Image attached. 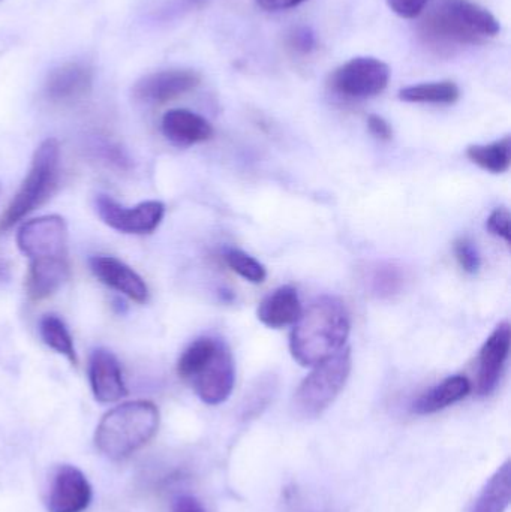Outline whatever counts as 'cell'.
<instances>
[{"label":"cell","mask_w":511,"mask_h":512,"mask_svg":"<svg viewBox=\"0 0 511 512\" xmlns=\"http://www.w3.org/2000/svg\"><path fill=\"white\" fill-rule=\"evenodd\" d=\"M21 254L29 258L26 292L41 301L59 291L69 277L68 227L57 215L24 222L17 233Z\"/></svg>","instance_id":"cell-1"},{"label":"cell","mask_w":511,"mask_h":512,"mask_svg":"<svg viewBox=\"0 0 511 512\" xmlns=\"http://www.w3.org/2000/svg\"><path fill=\"white\" fill-rule=\"evenodd\" d=\"M347 307L335 297H320L294 324L290 352L303 367H315L341 351L350 336Z\"/></svg>","instance_id":"cell-2"},{"label":"cell","mask_w":511,"mask_h":512,"mask_svg":"<svg viewBox=\"0 0 511 512\" xmlns=\"http://www.w3.org/2000/svg\"><path fill=\"white\" fill-rule=\"evenodd\" d=\"M422 36L437 48L482 44L500 33V21L471 0H440L422 21Z\"/></svg>","instance_id":"cell-3"},{"label":"cell","mask_w":511,"mask_h":512,"mask_svg":"<svg viewBox=\"0 0 511 512\" xmlns=\"http://www.w3.org/2000/svg\"><path fill=\"white\" fill-rule=\"evenodd\" d=\"M159 420L158 408L149 400L122 403L108 411L96 427V448L108 459H125L156 435Z\"/></svg>","instance_id":"cell-4"},{"label":"cell","mask_w":511,"mask_h":512,"mask_svg":"<svg viewBox=\"0 0 511 512\" xmlns=\"http://www.w3.org/2000/svg\"><path fill=\"white\" fill-rule=\"evenodd\" d=\"M59 167V143L54 138L42 141L33 153L26 179L0 218V231H8L51 197L59 182Z\"/></svg>","instance_id":"cell-5"},{"label":"cell","mask_w":511,"mask_h":512,"mask_svg":"<svg viewBox=\"0 0 511 512\" xmlns=\"http://www.w3.org/2000/svg\"><path fill=\"white\" fill-rule=\"evenodd\" d=\"M351 366V349L348 346L317 364L294 393L291 400L294 417L315 420L323 415L344 390L350 378Z\"/></svg>","instance_id":"cell-6"},{"label":"cell","mask_w":511,"mask_h":512,"mask_svg":"<svg viewBox=\"0 0 511 512\" xmlns=\"http://www.w3.org/2000/svg\"><path fill=\"white\" fill-rule=\"evenodd\" d=\"M390 68L375 57H354L335 69L330 86L338 95L350 99H368L386 90Z\"/></svg>","instance_id":"cell-7"},{"label":"cell","mask_w":511,"mask_h":512,"mask_svg":"<svg viewBox=\"0 0 511 512\" xmlns=\"http://www.w3.org/2000/svg\"><path fill=\"white\" fill-rule=\"evenodd\" d=\"M95 209L101 221L123 234H150L161 225L165 206L161 201H144L135 207L120 206L113 198L99 195Z\"/></svg>","instance_id":"cell-8"},{"label":"cell","mask_w":511,"mask_h":512,"mask_svg":"<svg viewBox=\"0 0 511 512\" xmlns=\"http://www.w3.org/2000/svg\"><path fill=\"white\" fill-rule=\"evenodd\" d=\"M189 382L206 405H221L228 400L236 384V364L225 342L219 340L215 354Z\"/></svg>","instance_id":"cell-9"},{"label":"cell","mask_w":511,"mask_h":512,"mask_svg":"<svg viewBox=\"0 0 511 512\" xmlns=\"http://www.w3.org/2000/svg\"><path fill=\"white\" fill-rule=\"evenodd\" d=\"M201 77L192 69H165L144 75L132 93L137 101L149 105L167 104L200 86Z\"/></svg>","instance_id":"cell-10"},{"label":"cell","mask_w":511,"mask_h":512,"mask_svg":"<svg viewBox=\"0 0 511 512\" xmlns=\"http://www.w3.org/2000/svg\"><path fill=\"white\" fill-rule=\"evenodd\" d=\"M93 71L80 62L57 66L45 81V98L54 105H72L92 92Z\"/></svg>","instance_id":"cell-11"},{"label":"cell","mask_w":511,"mask_h":512,"mask_svg":"<svg viewBox=\"0 0 511 512\" xmlns=\"http://www.w3.org/2000/svg\"><path fill=\"white\" fill-rule=\"evenodd\" d=\"M92 502V487L86 475L71 465L57 469L51 481L47 507L50 512H83Z\"/></svg>","instance_id":"cell-12"},{"label":"cell","mask_w":511,"mask_h":512,"mask_svg":"<svg viewBox=\"0 0 511 512\" xmlns=\"http://www.w3.org/2000/svg\"><path fill=\"white\" fill-rule=\"evenodd\" d=\"M90 270L99 282L108 288L120 292L137 303L149 300V288L143 277L114 256L98 255L90 258Z\"/></svg>","instance_id":"cell-13"},{"label":"cell","mask_w":511,"mask_h":512,"mask_svg":"<svg viewBox=\"0 0 511 512\" xmlns=\"http://www.w3.org/2000/svg\"><path fill=\"white\" fill-rule=\"evenodd\" d=\"M511 331L509 322H503L488 337L479 357V379L477 391L480 396L494 393L503 375L504 366L509 358Z\"/></svg>","instance_id":"cell-14"},{"label":"cell","mask_w":511,"mask_h":512,"mask_svg":"<svg viewBox=\"0 0 511 512\" xmlns=\"http://www.w3.org/2000/svg\"><path fill=\"white\" fill-rule=\"evenodd\" d=\"M89 382L93 396L101 403L119 402L128 394L122 367L107 349H96L90 355Z\"/></svg>","instance_id":"cell-15"},{"label":"cell","mask_w":511,"mask_h":512,"mask_svg":"<svg viewBox=\"0 0 511 512\" xmlns=\"http://www.w3.org/2000/svg\"><path fill=\"white\" fill-rule=\"evenodd\" d=\"M162 134L174 146L189 147L204 143L213 135V128L203 116L183 108L167 111L162 117Z\"/></svg>","instance_id":"cell-16"},{"label":"cell","mask_w":511,"mask_h":512,"mask_svg":"<svg viewBox=\"0 0 511 512\" xmlns=\"http://www.w3.org/2000/svg\"><path fill=\"white\" fill-rule=\"evenodd\" d=\"M302 312V304L296 288L285 285L275 289L261 301L257 316L266 327L282 328L296 324Z\"/></svg>","instance_id":"cell-17"},{"label":"cell","mask_w":511,"mask_h":512,"mask_svg":"<svg viewBox=\"0 0 511 512\" xmlns=\"http://www.w3.org/2000/svg\"><path fill=\"white\" fill-rule=\"evenodd\" d=\"M471 393V382L467 376L455 375L444 379L414 402L413 411L419 415H431L464 400Z\"/></svg>","instance_id":"cell-18"},{"label":"cell","mask_w":511,"mask_h":512,"mask_svg":"<svg viewBox=\"0 0 511 512\" xmlns=\"http://www.w3.org/2000/svg\"><path fill=\"white\" fill-rule=\"evenodd\" d=\"M511 499V463L504 465L489 478L480 495L477 496L471 512H506Z\"/></svg>","instance_id":"cell-19"},{"label":"cell","mask_w":511,"mask_h":512,"mask_svg":"<svg viewBox=\"0 0 511 512\" xmlns=\"http://www.w3.org/2000/svg\"><path fill=\"white\" fill-rule=\"evenodd\" d=\"M399 98L410 104L450 105L461 98V90L453 81H435L404 87Z\"/></svg>","instance_id":"cell-20"},{"label":"cell","mask_w":511,"mask_h":512,"mask_svg":"<svg viewBox=\"0 0 511 512\" xmlns=\"http://www.w3.org/2000/svg\"><path fill=\"white\" fill-rule=\"evenodd\" d=\"M467 156L471 162L489 173H506L511 164L510 138L506 137L497 143L485 144V146L477 144V146L468 147Z\"/></svg>","instance_id":"cell-21"},{"label":"cell","mask_w":511,"mask_h":512,"mask_svg":"<svg viewBox=\"0 0 511 512\" xmlns=\"http://www.w3.org/2000/svg\"><path fill=\"white\" fill-rule=\"evenodd\" d=\"M39 334L42 342L57 354L68 358L72 366H77V352H75L74 340L65 322L57 315H45L39 322Z\"/></svg>","instance_id":"cell-22"},{"label":"cell","mask_w":511,"mask_h":512,"mask_svg":"<svg viewBox=\"0 0 511 512\" xmlns=\"http://www.w3.org/2000/svg\"><path fill=\"white\" fill-rule=\"evenodd\" d=\"M218 343L219 340L212 339V337H201V339L194 340L185 349L182 357H180L179 364H177V372H179L180 378L191 381L215 354Z\"/></svg>","instance_id":"cell-23"},{"label":"cell","mask_w":511,"mask_h":512,"mask_svg":"<svg viewBox=\"0 0 511 512\" xmlns=\"http://www.w3.org/2000/svg\"><path fill=\"white\" fill-rule=\"evenodd\" d=\"M224 259L234 273L239 274L248 282L263 283L266 280V268L254 256L248 255L240 249H227L224 252Z\"/></svg>","instance_id":"cell-24"},{"label":"cell","mask_w":511,"mask_h":512,"mask_svg":"<svg viewBox=\"0 0 511 512\" xmlns=\"http://www.w3.org/2000/svg\"><path fill=\"white\" fill-rule=\"evenodd\" d=\"M371 283L377 294L390 295L398 291L402 283V276L393 265H380V267L375 268Z\"/></svg>","instance_id":"cell-25"},{"label":"cell","mask_w":511,"mask_h":512,"mask_svg":"<svg viewBox=\"0 0 511 512\" xmlns=\"http://www.w3.org/2000/svg\"><path fill=\"white\" fill-rule=\"evenodd\" d=\"M455 255L462 270L467 271L468 274L479 273L480 267H482V259H480L479 251L471 240L459 239L455 243Z\"/></svg>","instance_id":"cell-26"},{"label":"cell","mask_w":511,"mask_h":512,"mask_svg":"<svg viewBox=\"0 0 511 512\" xmlns=\"http://www.w3.org/2000/svg\"><path fill=\"white\" fill-rule=\"evenodd\" d=\"M431 0H387L389 8L399 17L413 20L419 17L428 8Z\"/></svg>","instance_id":"cell-27"},{"label":"cell","mask_w":511,"mask_h":512,"mask_svg":"<svg viewBox=\"0 0 511 512\" xmlns=\"http://www.w3.org/2000/svg\"><path fill=\"white\" fill-rule=\"evenodd\" d=\"M488 230L491 231L494 236L500 237L504 242L510 243V213L509 210L500 207L495 209L494 212L489 216L488 224H486Z\"/></svg>","instance_id":"cell-28"},{"label":"cell","mask_w":511,"mask_h":512,"mask_svg":"<svg viewBox=\"0 0 511 512\" xmlns=\"http://www.w3.org/2000/svg\"><path fill=\"white\" fill-rule=\"evenodd\" d=\"M368 128L372 135L381 141H390L393 138V129L383 117L372 114L368 117Z\"/></svg>","instance_id":"cell-29"},{"label":"cell","mask_w":511,"mask_h":512,"mask_svg":"<svg viewBox=\"0 0 511 512\" xmlns=\"http://www.w3.org/2000/svg\"><path fill=\"white\" fill-rule=\"evenodd\" d=\"M173 512H207L204 505L191 495L179 496L173 502Z\"/></svg>","instance_id":"cell-30"},{"label":"cell","mask_w":511,"mask_h":512,"mask_svg":"<svg viewBox=\"0 0 511 512\" xmlns=\"http://www.w3.org/2000/svg\"><path fill=\"white\" fill-rule=\"evenodd\" d=\"M314 36L308 32V30H296L294 35L291 36V45L296 48L297 51H302V53H308L314 48Z\"/></svg>","instance_id":"cell-31"},{"label":"cell","mask_w":511,"mask_h":512,"mask_svg":"<svg viewBox=\"0 0 511 512\" xmlns=\"http://www.w3.org/2000/svg\"><path fill=\"white\" fill-rule=\"evenodd\" d=\"M306 0H257L258 5L266 11H285V9L296 8Z\"/></svg>","instance_id":"cell-32"}]
</instances>
